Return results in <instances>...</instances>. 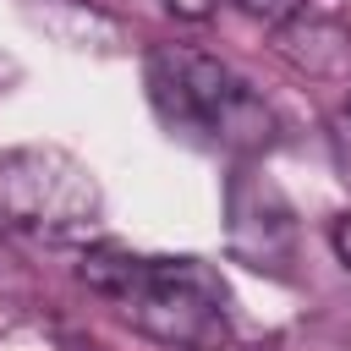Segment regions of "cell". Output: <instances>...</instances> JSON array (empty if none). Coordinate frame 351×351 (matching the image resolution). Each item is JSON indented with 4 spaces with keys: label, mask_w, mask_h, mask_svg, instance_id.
<instances>
[{
    "label": "cell",
    "mask_w": 351,
    "mask_h": 351,
    "mask_svg": "<svg viewBox=\"0 0 351 351\" xmlns=\"http://www.w3.org/2000/svg\"><path fill=\"white\" fill-rule=\"evenodd\" d=\"M176 16H186V22H203V16H214L219 11V0H165Z\"/></svg>",
    "instance_id": "52a82bcc"
},
{
    "label": "cell",
    "mask_w": 351,
    "mask_h": 351,
    "mask_svg": "<svg viewBox=\"0 0 351 351\" xmlns=\"http://www.w3.org/2000/svg\"><path fill=\"white\" fill-rule=\"evenodd\" d=\"M148 99L159 121L181 137H197L208 148L230 154H258L274 143V110L214 55L165 44L148 55Z\"/></svg>",
    "instance_id": "7a4b0ae2"
},
{
    "label": "cell",
    "mask_w": 351,
    "mask_h": 351,
    "mask_svg": "<svg viewBox=\"0 0 351 351\" xmlns=\"http://www.w3.org/2000/svg\"><path fill=\"white\" fill-rule=\"evenodd\" d=\"M335 252H340V263L351 269V214H346V219H335Z\"/></svg>",
    "instance_id": "ba28073f"
},
{
    "label": "cell",
    "mask_w": 351,
    "mask_h": 351,
    "mask_svg": "<svg viewBox=\"0 0 351 351\" xmlns=\"http://www.w3.org/2000/svg\"><path fill=\"white\" fill-rule=\"evenodd\" d=\"M82 280L165 346L219 351L230 340V291L203 258H137L121 247H93L82 258Z\"/></svg>",
    "instance_id": "6da1fadb"
},
{
    "label": "cell",
    "mask_w": 351,
    "mask_h": 351,
    "mask_svg": "<svg viewBox=\"0 0 351 351\" xmlns=\"http://www.w3.org/2000/svg\"><path fill=\"white\" fill-rule=\"evenodd\" d=\"M104 197L93 170L49 143L5 148L0 154V225L33 230L44 241H77L93 230Z\"/></svg>",
    "instance_id": "3957f363"
},
{
    "label": "cell",
    "mask_w": 351,
    "mask_h": 351,
    "mask_svg": "<svg viewBox=\"0 0 351 351\" xmlns=\"http://www.w3.org/2000/svg\"><path fill=\"white\" fill-rule=\"evenodd\" d=\"M280 55L307 77H351V27L302 11L280 27Z\"/></svg>",
    "instance_id": "5b68a950"
},
{
    "label": "cell",
    "mask_w": 351,
    "mask_h": 351,
    "mask_svg": "<svg viewBox=\"0 0 351 351\" xmlns=\"http://www.w3.org/2000/svg\"><path fill=\"white\" fill-rule=\"evenodd\" d=\"M252 22H269V27H285L291 16H302L307 11V0H236Z\"/></svg>",
    "instance_id": "8992f818"
},
{
    "label": "cell",
    "mask_w": 351,
    "mask_h": 351,
    "mask_svg": "<svg viewBox=\"0 0 351 351\" xmlns=\"http://www.w3.org/2000/svg\"><path fill=\"white\" fill-rule=\"evenodd\" d=\"M346 121H351V104H346Z\"/></svg>",
    "instance_id": "9c48e42d"
},
{
    "label": "cell",
    "mask_w": 351,
    "mask_h": 351,
    "mask_svg": "<svg viewBox=\"0 0 351 351\" xmlns=\"http://www.w3.org/2000/svg\"><path fill=\"white\" fill-rule=\"evenodd\" d=\"M230 252L252 269L285 274L291 252H296V219L285 192L258 176V170H236L230 176Z\"/></svg>",
    "instance_id": "277c9868"
}]
</instances>
